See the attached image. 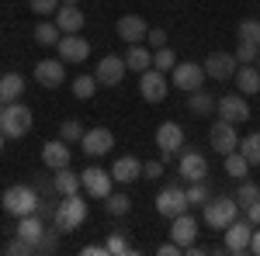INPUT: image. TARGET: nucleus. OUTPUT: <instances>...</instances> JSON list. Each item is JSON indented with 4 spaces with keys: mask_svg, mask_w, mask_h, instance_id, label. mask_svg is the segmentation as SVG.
Masks as SVG:
<instances>
[{
    "mask_svg": "<svg viewBox=\"0 0 260 256\" xmlns=\"http://www.w3.org/2000/svg\"><path fill=\"white\" fill-rule=\"evenodd\" d=\"M0 204H4V211H7V215H14V218L35 215V211L42 208L35 187H28V184H14V187H7L4 197H0Z\"/></svg>",
    "mask_w": 260,
    "mask_h": 256,
    "instance_id": "f257e3e1",
    "label": "nucleus"
},
{
    "mask_svg": "<svg viewBox=\"0 0 260 256\" xmlns=\"http://www.w3.org/2000/svg\"><path fill=\"white\" fill-rule=\"evenodd\" d=\"M52 218H56V229H59L62 236H70L73 229H80L83 222H87V197L83 194H66Z\"/></svg>",
    "mask_w": 260,
    "mask_h": 256,
    "instance_id": "f03ea898",
    "label": "nucleus"
},
{
    "mask_svg": "<svg viewBox=\"0 0 260 256\" xmlns=\"http://www.w3.org/2000/svg\"><path fill=\"white\" fill-rule=\"evenodd\" d=\"M201 208H205V225L215 229V232H225V229L240 218V204H236V197H208Z\"/></svg>",
    "mask_w": 260,
    "mask_h": 256,
    "instance_id": "7ed1b4c3",
    "label": "nucleus"
},
{
    "mask_svg": "<svg viewBox=\"0 0 260 256\" xmlns=\"http://www.w3.org/2000/svg\"><path fill=\"white\" fill-rule=\"evenodd\" d=\"M0 132L7 138H24L31 132V107H24L21 100L4 104V111H0Z\"/></svg>",
    "mask_w": 260,
    "mask_h": 256,
    "instance_id": "20e7f679",
    "label": "nucleus"
},
{
    "mask_svg": "<svg viewBox=\"0 0 260 256\" xmlns=\"http://www.w3.org/2000/svg\"><path fill=\"white\" fill-rule=\"evenodd\" d=\"M170 83L177 87V90H184V94H194V90H201L205 87V66L201 62H177L174 69H170Z\"/></svg>",
    "mask_w": 260,
    "mask_h": 256,
    "instance_id": "39448f33",
    "label": "nucleus"
},
{
    "mask_svg": "<svg viewBox=\"0 0 260 256\" xmlns=\"http://www.w3.org/2000/svg\"><path fill=\"white\" fill-rule=\"evenodd\" d=\"M208 142H212V149L219 153V156H229V153H236L240 149V132H236V125L233 121H212V128H208Z\"/></svg>",
    "mask_w": 260,
    "mask_h": 256,
    "instance_id": "423d86ee",
    "label": "nucleus"
},
{
    "mask_svg": "<svg viewBox=\"0 0 260 256\" xmlns=\"http://www.w3.org/2000/svg\"><path fill=\"white\" fill-rule=\"evenodd\" d=\"M80 184H83V194L94 197V201H104V197L111 194V187H115V177H111V170H101V166H87L80 173Z\"/></svg>",
    "mask_w": 260,
    "mask_h": 256,
    "instance_id": "0eeeda50",
    "label": "nucleus"
},
{
    "mask_svg": "<svg viewBox=\"0 0 260 256\" xmlns=\"http://www.w3.org/2000/svg\"><path fill=\"white\" fill-rule=\"evenodd\" d=\"M167 90H170V80H167V73H160V69H146V73H139V94L142 100H149V104H163L167 100Z\"/></svg>",
    "mask_w": 260,
    "mask_h": 256,
    "instance_id": "6e6552de",
    "label": "nucleus"
},
{
    "mask_svg": "<svg viewBox=\"0 0 260 256\" xmlns=\"http://www.w3.org/2000/svg\"><path fill=\"white\" fill-rule=\"evenodd\" d=\"M180 145H184V128H180L177 121H160V128H156V149H160L163 163H170V159L177 156Z\"/></svg>",
    "mask_w": 260,
    "mask_h": 256,
    "instance_id": "1a4fd4ad",
    "label": "nucleus"
},
{
    "mask_svg": "<svg viewBox=\"0 0 260 256\" xmlns=\"http://www.w3.org/2000/svg\"><path fill=\"white\" fill-rule=\"evenodd\" d=\"M128 73V66H125V56H101L98 66H94V77H98L101 87H118L121 80Z\"/></svg>",
    "mask_w": 260,
    "mask_h": 256,
    "instance_id": "9d476101",
    "label": "nucleus"
},
{
    "mask_svg": "<svg viewBox=\"0 0 260 256\" xmlns=\"http://www.w3.org/2000/svg\"><path fill=\"white\" fill-rule=\"evenodd\" d=\"M253 222L250 218H236L225 229V253H250V239H253Z\"/></svg>",
    "mask_w": 260,
    "mask_h": 256,
    "instance_id": "9b49d317",
    "label": "nucleus"
},
{
    "mask_svg": "<svg viewBox=\"0 0 260 256\" xmlns=\"http://www.w3.org/2000/svg\"><path fill=\"white\" fill-rule=\"evenodd\" d=\"M187 208H191V201H187V191H180V187H163L156 194V211L163 218H177Z\"/></svg>",
    "mask_w": 260,
    "mask_h": 256,
    "instance_id": "f8f14e48",
    "label": "nucleus"
},
{
    "mask_svg": "<svg viewBox=\"0 0 260 256\" xmlns=\"http://www.w3.org/2000/svg\"><path fill=\"white\" fill-rule=\"evenodd\" d=\"M205 77H212V80H233L236 77V69H240V62H236V56L233 52H212V56H205Z\"/></svg>",
    "mask_w": 260,
    "mask_h": 256,
    "instance_id": "ddd939ff",
    "label": "nucleus"
},
{
    "mask_svg": "<svg viewBox=\"0 0 260 256\" xmlns=\"http://www.w3.org/2000/svg\"><path fill=\"white\" fill-rule=\"evenodd\" d=\"M80 149L87 156H108L111 149H115V135H111V128H87L80 138Z\"/></svg>",
    "mask_w": 260,
    "mask_h": 256,
    "instance_id": "4468645a",
    "label": "nucleus"
},
{
    "mask_svg": "<svg viewBox=\"0 0 260 256\" xmlns=\"http://www.w3.org/2000/svg\"><path fill=\"white\" fill-rule=\"evenodd\" d=\"M215 111H219L222 121H233L236 128L250 118V104H246V97H243V94H225V97H219Z\"/></svg>",
    "mask_w": 260,
    "mask_h": 256,
    "instance_id": "2eb2a0df",
    "label": "nucleus"
},
{
    "mask_svg": "<svg viewBox=\"0 0 260 256\" xmlns=\"http://www.w3.org/2000/svg\"><path fill=\"white\" fill-rule=\"evenodd\" d=\"M35 83L45 87V90H56L66 83V62L62 59H39L35 66Z\"/></svg>",
    "mask_w": 260,
    "mask_h": 256,
    "instance_id": "dca6fc26",
    "label": "nucleus"
},
{
    "mask_svg": "<svg viewBox=\"0 0 260 256\" xmlns=\"http://www.w3.org/2000/svg\"><path fill=\"white\" fill-rule=\"evenodd\" d=\"M56 52H59L62 62L77 66V62H87V59H90V42L80 39V35H62L59 45H56Z\"/></svg>",
    "mask_w": 260,
    "mask_h": 256,
    "instance_id": "f3484780",
    "label": "nucleus"
},
{
    "mask_svg": "<svg viewBox=\"0 0 260 256\" xmlns=\"http://www.w3.org/2000/svg\"><path fill=\"white\" fill-rule=\"evenodd\" d=\"M115 31H118L121 42H128V45H139V42H146V35H149V24L139 18V14H121L118 24H115Z\"/></svg>",
    "mask_w": 260,
    "mask_h": 256,
    "instance_id": "a211bd4d",
    "label": "nucleus"
},
{
    "mask_svg": "<svg viewBox=\"0 0 260 256\" xmlns=\"http://www.w3.org/2000/svg\"><path fill=\"white\" fill-rule=\"evenodd\" d=\"M170 239L177 242L180 249H187L194 239H198V218L194 215H177V218H170Z\"/></svg>",
    "mask_w": 260,
    "mask_h": 256,
    "instance_id": "6ab92c4d",
    "label": "nucleus"
},
{
    "mask_svg": "<svg viewBox=\"0 0 260 256\" xmlns=\"http://www.w3.org/2000/svg\"><path fill=\"white\" fill-rule=\"evenodd\" d=\"M177 177H184L187 184L205 180L208 177V159L201 156V153H194V149H187V153L180 156V163H177Z\"/></svg>",
    "mask_w": 260,
    "mask_h": 256,
    "instance_id": "aec40b11",
    "label": "nucleus"
},
{
    "mask_svg": "<svg viewBox=\"0 0 260 256\" xmlns=\"http://www.w3.org/2000/svg\"><path fill=\"white\" fill-rule=\"evenodd\" d=\"M56 24H59L62 35H80L87 18H83V11L77 7V4H62L59 11H56Z\"/></svg>",
    "mask_w": 260,
    "mask_h": 256,
    "instance_id": "412c9836",
    "label": "nucleus"
},
{
    "mask_svg": "<svg viewBox=\"0 0 260 256\" xmlns=\"http://www.w3.org/2000/svg\"><path fill=\"white\" fill-rule=\"evenodd\" d=\"M42 163H45L49 170H62V166H70V142H66V138H52V142H45V145H42Z\"/></svg>",
    "mask_w": 260,
    "mask_h": 256,
    "instance_id": "4be33fe9",
    "label": "nucleus"
},
{
    "mask_svg": "<svg viewBox=\"0 0 260 256\" xmlns=\"http://www.w3.org/2000/svg\"><path fill=\"white\" fill-rule=\"evenodd\" d=\"M111 177H115V184H136V180H142V163L136 156H118L111 166Z\"/></svg>",
    "mask_w": 260,
    "mask_h": 256,
    "instance_id": "5701e85b",
    "label": "nucleus"
},
{
    "mask_svg": "<svg viewBox=\"0 0 260 256\" xmlns=\"http://www.w3.org/2000/svg\"><path fill=\"white\" fill-rule=\"evenodd\" d=\"M52 191L56 194H80L83 184H80V173H73L70 166H62V170H56V177H52Z\"/></svg>",
    "mask_w": 260,
    "mask_h": 256,
    "instance_id": "b1692460",
    "label": "nucleus"
},
{
    "mask_svg": "<svg viewBox=\"0 0 260 256\" xmlns=\"http://www.w3.org/2000/svg\"><path fill=\"white\" fill-rule=\"evenodd\" d=\"M18 236H21V239H28V242H31L35 249H39L42 236H45V225H42L39 211H35V215H24V218H18Z\"/></svg>",
    "mask_w": 260,
    "mask_h": 256,
    "instance_id": "393cba45",
    "label": "nucleus"
},
{
    "mask_svg": "<svg viewBox=\"0 0 260 256\" xmlns=\"http://www.w3.org/2000/svg\"><path fill=\"white\" fill-rule=\"evenodd\" d=\"M233 80H236V87H240L243 97H250V94H260V69H257V62H253V66H240Z\"/></svg>",
    "mask_w": 260,
    "mask_h": 256,
    "instance_id": "a878e982",
    "label": "nucleus"
},
{
    "mask_svg": "<svg viewBox=\"0 0 260 256\" xmlns=\"http://www.w3.org/2000/svg\"><path fill=\"white\" fill-rule=\"evenodd\" d=\"M125 66H128V73H146L149 66H153V52L146 49V45H128V52H125Z\"/></svg>",
    "mask_w": 260,
    "mask_h": 256,
    "instance_id": "bb28decb",
    "label": "nucleus"
},
{
    "mask_svg": "<svg viewBox=\"0 0 260 256\" xmlns=\"http://www.w3.org/2000/svg\"><path fill=\"white\" fill-rule=\"evenodd\" d=\"M21 94H24V77L21 73H4L0 77V97H4V104L21 100Z\"/></svg>",
    "mask_w": 260,
    "mask_h": 256,
    "instance_id": "cd10ccee",
    "label": "nucleus"
},
{
    "mask_svg": "<svg viewBox=\"0 0 260 256\" xmlns=\"http://www.w3.org/2000/svg\"><path fill=\"white\" fill-rule=\"evenodd\" d=\"M215 104H219V100L212 97V94H205V90H194V94H187V111H191V115H201V118H208V115L215 111Z\"/></svg>",
    "mask_w": 260,
    "mask_h": 256,
    "instance_id": "c85d7f7f",
    "label": "nucleus"
},
{
    "mask_svg": "<svg viewBox=\"0 0 260 256\" xmlns=\"http://www.w3.org/2000/svg\"><path fill=\"white\" fill-rule=\"evenodd\" d=\"M59 39H62V31H59L56 21H39V24H35V42H39V45L52 49V45H59Z\"/></svg>",
    "mask_w": 260,
    "mask_h": 256,
    "instance_id": "c756f323",
    "label": "nucleus"
},
{
    "mask_svg": "<svg viewBox=\"0 0 260 256\" xmlns=\"http://www.w3.org/2000/svg\"><path fill=\"white\" fill-rule=\"evenodd\" d=\"M98 77H90V73H80V77L73 80V87H70V90H73V97L77 100H90L94 97V94H98Z\"/></svg>",
    "mask_w": 260,
    "mask_h": 256,
    "instance_id": "7c9ffc66",
    "label": "nucleus"
},
{
    "mask_svg": "<svg viewBox=\"0 0 260 256\" xmlns=\"http://www.w3.org/2000/svg\"><path fill=\"white\" fill-rule=\"evenodd\" d=\"M222 159H225V177L246 180V173H250V163H246V156H243L240 149H236V153H229V156H222Z\"/></svg>",
    "mask_w": 260,
    "mask_h": 256,
    "instance_id": "2f4dec72",
    "label": "nucleus"
},
{
    "mask_svg": "<svg viewBox=\"0 0 260 256\" xmlns=\"http://www.w3.org/2000/svg\"><path fill=\"white\" fill-rule=\"evenodd\" d=\"M240 153L246 156L250 166H260V132H250L246 138H240Z\"/></svg>",
    "mask_w": 260,
    "mask_h": 256,
    "instance_id": "473e14b6",
    "label": "nucleus"
},
{
    "mask_svg": "<svg viewBox=\"0 0 260 256\" xmlns=\"http://www.w3.org/2000/svg\"><path fill=\"white\" fill-rule=\"evenodd\" d=\"M177 66V56H174V49H153V69H160V73H170Z\"/></svg>",
    "mask_w": 260,
    "mask_h": 256,
    "instance_id": "72a5a7b5",
    "label": "nucleus"
},
{
    "mask_svg": "<svg viewBox=\"0 0 260 256\" xmlns=\"http://www.w3.org/2000/svg\"><path fill=\"white\" fill-rule=\"evenodd\" d=\"M83 132H87V128H83L80 118H66V121L59 125V138H66V142H80Z\"/></svg>",
    "mask_w": 260,
    "mask_h": 256,
    "instance_id": "f704fd0d",
    "label": "nucleus"
},
{
    "mask_svg": "<svg viewBox=\"0 0 260 256\" xmlns=\"http://www.w3.org/2000/svg\"><path fill=\"white\" fill-rule=\"evenodd\" d=\"M236 35H240V42H253V45H260V21H257V18H246V21H240Z\"/></svg>",
    "mask_w": 260,
    "mask_h": 256,
    "instance_id": "c9c22d12",
    "label": "nucleus"
},
{
    "mask_svg": "<svg viewBox=\"0 0 260 256\" xmlns=\"http://www.w3.org/2000/svg\"><path fill=\"white\" fill-rule=\"evenodd\" d=\"M233 56H236V62H240V66H253V62H257V56H260V45H253V42H240Z\"/></svg>",
    "mask_w": 260,
    "mask_h": 256,
    "instance_id": "e433bc0d",
    "label": "nucleus"
},
{
    "mask_svg": "<svg viewBox=\"0 0 260 256\" xmlns=\"http://www.w3.org/2000/svg\"><path fill=\"white\" fill-rule=\"evenodd\" d=\"M253 201H260V187L253 184V180H243L240 191H236V204L246 208V204H253Z\"/></svg>",
    "mask_w": 260,
    "mask_h": 256,
    "instance_id": "4c0bfd02",
    "label": "nucleus"
},
{
    "mask_svg": "<svg viewBox=\"0 0 260 256\" xmlns=\"http://www.w3.org/2000/svg\"><path fill=\"white\" fill-rule=\"evenodd\" d=\"M4 253H7V256H31V253H35V246H31L28 239L14 236V239H7V242H4Z\"/></svg>",
    "mask_w": 260,
    "mask_h": 256,
    "instance_id": "58836bf2",
    "label": "nucleus"
},
{
    "mask_svg": "<svg viewBox=\"0 0 260 256\" xmlns=\"http://www.w3.org/2000/svg\"><path fill=\"white\" fill-rule=\"evenodd\" d=\"M104 201H108V204H104V208H108V215H128V208H132V201H128L125 194H115V191L104 197Z\"/></svg>",
    "mask_w": 260,
    "mask_h": 256,
    "instance_id": "ea45409f",
    "label": "nucleus"
},
{
    "mask_svg": "<svg viewBox=\"0 0 260 256\" xmlns=\"http://www.w3.org/2000/svg\"><path fill=\"white\" fill-rule=\"evenodd\" d=\"M108 256H118V253H132V246H128V239L125 232H108Z\"/></svg>",
    "mask_w": 260,
    "mask_h": 256,
    "instance_id": "a19ab883",
    "label": "nucleus"
},
{
    "mask_svg": "<svg viewBox=\"0 0 260 256\" xmlns=\"http://www.w3.org/2000/svg\"><path fill=\"white\" fill-rule=\"evenodd\" d=\"M187 201H191V204H205V201H208V180H194V184L187 187Z\"/></svg>",
    "mask_w": 260,
    "mask_h": 256,
    "instance_id": "79ce46f5",
    "label": "nucleus"
},
{
    "mask_svg": "<svg viewBox=\"0 0 260 256\" xmlns=\"http://www.w3.org/2000/svg\"><path fill=\"white\" fill-rule=\"evenodd\" d=\"M31 4V11L39 14V18H49V14H56L62 7V0H28Z\"/></svg>",
    "mask_w": 260,
    "mask_h": 256,
    "instance_id": "37998d69",
    "label": "nucleus"
},
{
    "mask_svg": "<svg viewBox=\"0 0 260 256\" xmlns=\"http://www.w3.org/2000/svg\"><path fill=\"white\" fill-rule=\"evenodd\" d=\"M163 166H167L163 159H149V163H142V177H146V180H160L163 177Z\"/></svg>",
    "mask_w": 260,
    "mask_h": 256,
    "instance_id": "c03bdc74",
    "label": "nucleus"
},
{
    "mask_svg": "<svg viewBox=\"0 0 260 256\" xmlns=\"http://www.w3.org/2000/svg\"><path fill=\"white\" fill-rule=\"evenodd\" d=\"M56 236H62L59 229H56V232H45V236H42V242H39V249H35V253H56V246H59V242H56Z\"/></svg>",
    "mask_w": 260,
    "mask_h": 256,
    "instance_id": "a18cd8bd",
    "label": "nucleus"
},
{
    "mask_svg": "<svg viewBox=\"0 0 260 256\" xmlns=\"http://www.w3.org/2000/svg\"><path fill=\"white\" fill-rule=\"evenodd\" d=\"M146 42H149V49H163V45H167V31H163V28H149Z\"/></svg>",
    "mask_w": 260,
    "mask_h": 256,
    "instance_id": "49530a36",
    "label": "nucleus"
},
{
    "mask_svg": "<svg viewBox=\"0 0 260 256\" xmlns=\"http://www.w3.org/2000/svg\"><path fill=\"white\" fill-rule=\"evenodd\" d=\"M156 253H160V256H177V253H184V249H180L177 242L170 239V242H163V246H160V249H156Z\"/></svg>",
    "mask_w": 260,
    "mask_h": 256,
    "instance_id": "de8ad7c7",
    "label": "nucleus"
},
{
    "mask_svg": "<svg viewBox=\"0 0 260 256\" xmlns=\"http://www.w3.org/2000/svg\"><path fill=\"white\" fill-rule=\"evenodd\" d=\"M80 253H83V256H108V246H98V242H90V246H83Z\"/></svg>",
    "mask_w": 260,
    "mask_h": 256,
    "instance_id": "09e8293b",
    "label": "nucleus"
},
{
    "mask_svg": "<svg viewBox=\"0 0 260 256\" xmlns=\"http://www.w3.org/2000/svg\"><path fill=\"white\" fill-rule=\"evenodd\" d=\"M246 218H250L253 225H260V201H253V204H246Z\"/></svg>",
    "mask_w": 260,
    "mask_h": 256,
    "instance_id": "8fccbe9b",
    "label": "nucleus"
},
{
    "mask_svg": "<svg viewBox=\"0 0 260 256\" xmlns=\"http://www.w3.org/2000/svg\"><path fill=\"white\" fill-rule=\"evenodd\" d=\"M250 253H257V256H260V225L253 229V239H250Z\"/></svg>",
    "mask_w": 260,
    "mask_h": 256,
    "instance_id": "3c124183",
    "label": "nucleus"
},
{
    "mask_svg": "<svg viewBox=\"0 0 260 256\" xmlns=\"http://www.w3.org/2000/svg\"><path fill=\"white\" fill-rule=\"evenodd\" d=\"M4 142H7V135H4V132H0V149H4Z\"/></svg>",
    "mask_w": 260,
    "mask_h": 256,
    "instance_id": "603ef678",
    "label": "nucleus"
},
{
    "mask_svg": "<svg viewBox=\"0 0 260 256\" xmlns=\"http://www.w3.org/2000/svg\"><path fill=\"white\" fill-rule=\"evenodd\" d=\"M62 4H80V0H62Z\"/></svg>",
    "mask_w": 260,
    "mask_h": 256,
    "instance_id": "864d4df0",
    "label": "nucleus"
},
{
    "mask_svg": "<svg viewBox=\"0 0 260 256\" xmlns=\"http://www.w3.org/2000/svg\"><path fill=\"white\" fill-rule=\"evenodd\" d=\"M0 111H4V97H0Z\"/></svg>",
    "mask_w": 260,
    "mask_h": 256,
    "instance_id": "5fc2aeb1",
    "label": "nucleus"
},
{
    "mask_svg": "<svg viewBox=\"0 0 260 256\" xmlns=\"http://www.w3.org/2000/svg\"><path fill=\"white\" fill-rule=\"evenodd\" d=\"M257 69H260V56H257Z\"/></svg>",
    "mask_w": 260,
    "mask_h": 256,
    "instance_id": "6e6d98bb",
    "label": "nucleus"
}]
</instances>
